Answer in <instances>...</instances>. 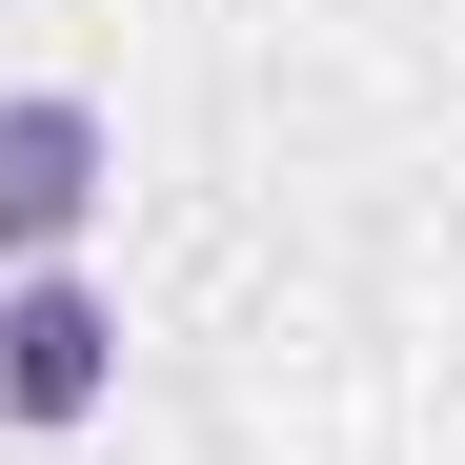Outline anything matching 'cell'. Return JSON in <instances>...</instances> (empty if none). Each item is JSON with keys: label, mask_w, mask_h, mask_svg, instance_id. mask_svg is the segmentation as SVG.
Masks as SVG:
<instances>
[{"label": "cell", "mask_w": 465, "mask_h": 465, "mask_svg": "<svg viewBox=\"0 0 465 465\" xmlns=\"http://www.w3.org/2000/svg\"><path fill=\"white\" fill-rule=\"evenodd\" d=\"M102 183H122V142H102V102H61V82H21V102H0V283L82 243V223H102Z\"/></svg>", "instance_id": "1"}, {"label": "cell", "mask_w": 465, "mask_h": 465, "mask_svg": "<svg viewBox=\"0 0 465 465\" xmlns=\"http://www.w3.org/2000/svg\"><path fill=\"white\" fill-rule=\"evenodd\" d=\"M102 384H122V303L82 263H21L0 283V425H82Z\"/></svg>", "instance_id": "2"}]
</instances>
